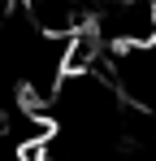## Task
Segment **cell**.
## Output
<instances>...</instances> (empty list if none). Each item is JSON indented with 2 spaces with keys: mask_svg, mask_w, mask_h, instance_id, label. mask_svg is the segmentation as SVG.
<instances>
[{
  "mask_svg": "<svg viewBox=\"0 0 156 161\" xmlns=\"http://www.w3.org/2000/svg\"><path fill=\"white\" fill-rule=\"evenodd\" d=\"M152 4H156V0H152Z\"/></svg>",
  "mask_w": 156,
  "mask_h": 161,
  "instance_id": "obj_1",
  "label": "cell"
}]
</instances>
